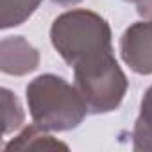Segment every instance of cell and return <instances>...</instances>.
Here are the masks:
<instances>
[{"instance_id": "cell-1", "label": "cell", "mask_w": 152, "mask_h": 152, "mask_svg": "<svg viewBox=\"0 0 152 152\" xmlns=\"http://www.w3.org/2000/svg\"><path fill=\"white\" fill-rule=\"evenodd\" d=\"M50 41L73 68L113 54L109 23L88 9H72L59 15L50 27Z\"/></svg>"}, {"instance_id": "cell-2", "label": "cell", "mask_w": 152, "mask_h": 152, "mask_svg": "<svg viewBox=\"0 0 152 152\" xmlns=\"http://www.w3.org/2000/svg\"><path fill=\"white\" fill-rule=\"evenodd\" d=\"M25 95L34 124L45 131L63 132L75 129L90 113L75 84L54 73L32 79L25 88Z\"/></svg>"}, {"instance_id": "cell-3", "label": "cell", "mask_w": 152, "mask_h": 152, "mask_svg": "<svg viewBox=\"0 0 152 152\" xmlns=\"http://www.w3.org/2000/svg\"><path fill=\"white\" fill-rule=\"evenodd\" d=\"M73 73L75 88L83 95L88 111L93 115L115 111L122 104L129 88V81L113 54L88 64L75 66Z\"/></svg>"}, {"instance_id": "cell-4", "label": "cell", "mask_w": 152, "mask_h": 152, "mask_svg": "<svg viewBox=\"0 0 152 152\" xmlns=\"http://www.w3.org/2000/svg\"><path fill=\"white\" fill-rule=\"evenodd\" d=\"M124 63L140 75L152 73V22L143 20L129 25L120 38Z\"/></svg>"}, {"instance_id": "cell-5", "label": "cell", "mask_w": 152, "mask_h": 152, "mask_svg": "<svg viewBox=\"0 0 152 152\" xmlns=\"http://www.w3.org/2000/svg\"><path fill=\"white\" fill-rule=\"evenodd\" d=\"M39 66V52L23 36H7L0 43V68L7 75H27Z\"/></svg>"}, {"instance_id": "cell-6", "label": "cell", "mask_w": 152, "mask_h": 152, "mask_svg": "<svg viewBox=\"0 0 152 152\" xmlns=\"http://www.w3.org/2000/svg\"><path fill=\"white\" fill-rule=\"evenodd\" d=\"M56 148L68 150V145L54 140L50 134H47L45 129H41L36 124L25 127L15 140H11L4 147L6 152H13V150H56Z\"/></svg>"}, {"instance_id": "cell-7", "label": "cell", "mask_w": 152, "mask_h": 152, "mask_svg": "<svg viewBox=\"0 0 152 152\" xmlns=\"http://www.w3.org/2000/svg\"><path fill=\"white\" fill-rule=\"evenodd\" d=\"M132 147L134 150H152V86L141 99L140 115L132 131Z\"/></svg>"}, {"instance_id": "cell-8", "label": "cell", "mask_w": 152, "mask_h": 152, "mask_svg": "<svg viewBox=\"0 0 152 152\" xmlns=\"http://www.w3.org/2000/svg\"><path fill=\"white\" fill-rule=\"evenodd\" d=\"M43 0H0V27L11 29L22 25Z\"/></svg>"}, {"instance_id": "cell-9", "label": "cell", "mask_w": 152, "mask_h": 152, "mask_svg": "<svg viewBox=\"0 0 152 152\" xmlns=\"http://www.w3.org/2000/svg\"><path fill=\"white\" fill-rule=\"evenodd\" d=\"M2 107H4V134H9V132L16 131L18 127H22V124L25 120L23 109H22L16 95L13 91H9L7 88L2 90Z\"/></svg>"}, {"instance_id": "cell-10", "label": "cell", "mask_w": 152, "mask_h": 152, "mask_svg": "<svg viewBox=\"0 0 152 152\" xmlns=\"http://www.w3.org/2000/svg\"><path fill=\"white\" fill-rule=\"evenodd\" d=\"M138 13H140V16H143L145 20H150V22H152V0H147V2L140 4V6H138Z\"/></svg>"}, {"instance_id": "cell-11", "label": "cell", "mask_w": 152, "mask_h": 152, "mask_svg": "<svg viewBox=\"0 0 152 152\" xmlns=\"http://www.w3.org/2000/svg\"><path fill=\"white\" fill-rule=\"evenodd\" d=\"M52 2L59 4V6H73V4H79L83 0H52Z\"/></svg>"}, {"instance_id": "cell-12", "label": "cell", "mask_w": 152, "mask_h": 152, "mask_svg": "<svg viewBox=\"0 0 152 152\" xmlns=\"http://www.w3.org/2000/svg\"><path fill=\"white\" fill-rule=\"evenodd\" d=\"M125 2H134V4H143V2H147V0H125Z\"/></svg>"}]
</instances>
